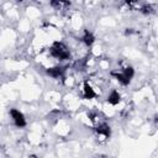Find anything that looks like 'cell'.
Here are the masks:
<instances>
[{
  "label": "cell",
  "instance_id": "obj_1",
  "mask_svg": "<svg viewBox=\"0 0 158 158\" xmlns=\"http://www.w3.org/2000/svg\"><path fill=\"white\" fill-rule=\"evenodd\" d=\"M49 53L52 57H54L56 59H59V60H67L70 57V52H69L68 47L63 42H58V41H56L51 46Z\"/></svg>",
  "mask_w": 158,
  "mask_h": 158
},
{
  "label": "cell",
  "instance_id": "obj_2",
  "mask_svg": "<svg viewBox=\"0 0 158 158\" xmlns=\"http://www.w3.org/2000/svg\"><path fill=\"white\" fill-rule=\"evenodd\" d=\"M10 116H11V118H12V121H14V123H15L16 127H20L21 128V127H25L26 126V118H25L23 114L20 110L11 109L10 110Z\"/></svg>",
  "mask_w": 158,
  "mask_h": 158
},
{
  "label": "cell",
  "instance_id": "obj_3",
  "mask_svg": "<svg viewBox=\"0 0 158 158\" xmlns=\"http://www.w3.org/2000/svg\"><path fill=\"white\" fill-rule=\"evenodd\" d=\"M46 73H47L49 77L54 78V79H59V78H62L63 74H64V68L60 67V65H56V67L48 68V69L46 70Z\"/></svg>",
  "mask_w": 158,
  "mask_h": 158
},
{
  "label": "cell",
  "instance_id": "obj_4",
  "mask_svg": "<svg viewBox=\"0 0 158 158\" xmlns=\"http://www.w3.org/2000/svg\"><path fill=\"white\" fill-rule=\"evenodd\" d=\"M83 96L85 99H94L96 96V93L94 91V89L91 88V85L88 81L84 83V86H83Z\"/></svg>",
  "mask_w": 158,
  "mask_h": 158
},
{
  "label": "cell",
  "instance_id": "obj_5",
  "mask_svg": "<svg viewBox=\"0 0 158 158\" xmlns=\"http://www.w3.org/2000/svg\"><path fill=\"white\" fill-rule=\"evenodd\" d=\"M121 101V95L117 90H111L110 94L107 95V102L110 105H117Z\"/></svg>",
  "mask_w": 158,
  "mask_h": 158
},
{
  "label": "cell",
  "instance_id": "obj_6",
  "mask_svg": "<svg viewBox=\"0 0 158 158\" xmlns=\"http://www.w3.org/2000/svg\"><path fill=\"white\" fill-rule=\"evenodd\" d=\"M96 133L99 136H104V137H109L110 133H111V130H110V126H107L106 123H100L96 128H95Z\"/></svg>",
  "mask_w": 158,
  "mask_h": 158
},
{
  "label": "cell",
  "instance_id": "obj_7",
  "mask_svg": "<svg viewBox=\"0 0 158 158\" xmlns=\"http://www.w3.org/2000/svg\"><path fill=\"white\" fill-rule=\"evenodd\" d=\"M81 41L84 42V44L91 46V44L95 42V37H94V35H93L91 32H89V31L86 30V31H84V36L81 37Z\"/></svg>",
  "mask_w": 158,
  "mask_h": 158
},
{
  "label": "cell",
  "instance_id": "obj_8",
  "mask_svg": "<svg viewBox=\"0 0 158 158\" xmlns=\"http://www.w3.org/2000/svg\"><path fill=\"white\" fill-rule=\"evenodd\" d=\"M141 11H142L143 14H149V12L152 11V7H151L149 5H144V6L141 7Z\"/></svg>",
  "mask_w": 158,
  "mask_h": 158
},
{
  "label": "cell",
  "instance_id": "obj_9",
  "mask_svg": "<svg viewBox=\"0 0 158 158\" xmlns=\"http://www.w3.org/2000/svg\"><path fill=\"white\" fill-rule=\"evenodd\" d=\"M132 32H133V31H132V28H127V30H126V32H125V33H126V35H131V33H132Z\"/></svg>",
  "mask_w": 158,
  "mask_h": 158
}]
</instances>
